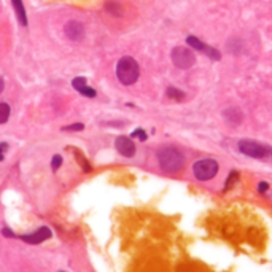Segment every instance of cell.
Returning <instances> with one entry per match:
<instances>
[{"label": "cell", "instance_id": "cell-1", "mask_svg": "<svg viewBox=\"0 0 272 272\" xmlns=\"http://www.w3.org/2000/svg\"><path fill=\"white\" fill-rule=\"evenodd\" d=\"M158 161H160L161 169L166 172H178L185 166V156L175 146H162L158 152Z\"/></svg>", "mask_w": 272, "mask_h": 272}, {"label": "cell", "instance_id": "cell-2", "mask_svg": "<svg viewBox=\"0 0 272 272\" xmlns=\"http://www.w3.org/2000/svg\"><path fill=\"white\" fill-rule=\"evenodd\" d=\"M138 74H140V70H138V64L136 59L124 56L118 60L116 76L122 84H126V86L134 84L138 80Z\"/></svg>", "mask_w": 272, "mask_h": 272}, {"label": "cell", "instance_id": "cell-3", "mask_svg": "<svg viewBox=\"0 0 272 272\" xmlns=\"http://www.w3.org/2000/svg\"><path fill=\"white\" fill-rule=\"evenodd\" d=\"M239 150L244 154H247L250 158H258V160L272 156V148L270 146H266V145L258 144V142H253V140H240Z\"/></svg>", "mask_w": 272, "mask_h": 272}, {"label": "cell", "instance_id": "cell-4", "mask_svg": "<svg viewBox=\"0 0 272 272\" xmlns=\"http://www.w3.org/2000/svg\"><path fill=\"white\" fill-rule=\"evenodd\" d=\"M194 177L200 182H206L214 178L218 172V162L215 160H200L192 166Z\"/></svg>", "mask_w": 272, "mask_h": 272}, {"label": "cell", "instance_id": "cell-5", "mask_svg": "<svg viewBox=\"0 0 272 272\" xmlns=\"http://www.w3.org/2000/svg\"><path fill=\"white\" fill-rule=\"evenodd\" d=\"M172 62L177 66L178 68H190L194 66L196 62V58H194V52L188 48H183V46H177L174 48L172 51Z\"/></svg>", "mask_w": 272, "mask_h": 272}, {"label": "cell", "instance_id": "cell-6", "mask_svg": "<svg viewBox=\"0 0 272 272\" xmlns=\"http://www.w3.org/2000/svg\"><path fill=\"white\" fill-rule=\"evenodd\" d=\"M186 42H188V45H190L191 48H194V50H198V51H200V52H204V54H207L210 59L218 60V59L222 58V56H220V52H218L215 48L206 45V43H202L198 37H192V35H190V37L186 38Z\"/></svg>", "mask_w": 272, "mask_h": 272}, {"label": "cell", "instance_id": "cell-7", "mask_svg": "<svg viewBox=\"0 0 272 272\" xmlns=\"http://www.w3.org/2000/svg\"><path fill=\"white\" fill-rule=\"evenodd\" d=\"M20 238L28 244H42V242H45L51 238V231L48 230V228H40V230H37L32 234L20 236Z\"/></svg>", "mask_w": 272, "mask_h": 272}, {"label": "cell", "instance_id": "cell-8", "mask_svg": "<svg viewBox=\"0 0 272 272\" xmlns=\"http://www.w3.org/2000/svg\"><path fill=\"white\" fill-rule=\"evenodd\" d=\"M66 35L70 38V40H82L84 37V28L82 22L78 21H68L66 24Z\"/></svg>", "mask_w": 272, "mask_h": 272}, {"label": "cell", "instance_id": "cell-9", "mask_svg": "<svg viewBox=\"0 0 272 272\" xmlns=\"http://www.w3.org/2000/svg\"><path fill=\"white\" fill-rule=\"evenodd\" d=\"M115 145H116V150L122 156L130 158V156H134V153H136V145H134V142L129 137H118Z\"/></svg>", "mask_w": 272, "mask_h": 272}, {"label": "cell", "instance_id": "cell-10", "mask_svg": "<svg viewBox=\"0 0 272 272\" xmlns=\"http://www.w3.org/2000/svg\"><path fill=\"white\" fill-rule=\"evenodd\" d=\"M72 84H74V88H75V90H76L78 92L83 94V96H86V98H96V91L92 90V88L86 86V78H84V76H78V78H75V80L72 82Z\"/></svg>", "mask_w": 272, "mask_h": 272}, {"label": "cell", "instance_id": "cell-11", "mask_svg": "<svg viewBox=\"0 0 272 272\" xmlns=\"http://www.w3.org/2000/svg\"><path fill=\"white\" fill-rule=\"evenodd\" d=\"M12 2H13V8L16 12V16H18V21H20V24L22 26V28H26V26H28V16H26L22 0H12Z\"/></svg>", "mask_w": 272, "mask_h": 272}, {"label": "cell", "instance_id": "cell-12", "mask_svg": "<svg viewBox=\"0 0 272 272\" xmlns=\"http://www.w3.org/2000/svg\"><path fill=\"white\" fill-rule=\"evenodd\" d=\"M224 118L226 121L230 122V124H239V122L242 121V112L239 108H230V110H226L224 112Z\"/></svg>", "mask_w": 272, "mask_h": 272}, {"label": "cell", "instance_id": "cell-13", "mask_svg": "<svg viewBox=\"0 0 272 272\" xmlns=\"http://www.w3.org/2000/svg\"><path fill=\"white\" fill-rule=\"evenodd\" d=\"M8 118H10V105L5 102H0V124L6 122Z\"/></svg>", "mask_w": 272, "mask_h": 272}, {"label": "cell", "instance_id": "cell-14", "mask_svg": "<svg viewBox=\"0 0 272 272\" xmlns=\"http://www.w3.org/2000/svg\"><path fill=\"white\" fill-rule=\"evenodd\" d=\"M168 98L169 99H174V100H182L185 99V92H182L177 88H168Z\"/></svg>", "mask_w": 272, "mask_h": 272}, {"label": "cell", "instance_id": "cell-15", "mask_svg": "<svg viewBox=\"0 0 272 272\" xmlns=\"http://www.w3.org/2000/svg\"><path fill=\"white\" fill-rule=\"evenodd\" d=\"M105 10H107L108 13H112V14H115V16L121 14V6L116 2H113V0H110V2L105 4Z\"/></svg>", "mask_w": 272, "mask_h": 272}, {"label": "cell", "instance_id": "cell-16", "mask_svg": "<svg viewBox=\"0 0 272 272\" xmlns=\"http://www.w3.org/2000/svg\"><path fill=\"white\" fill-rule=\"evenodd\" d=\"M239 180V172L238 170H232L231 174H230V177H228V180H226V186H224V191H228L230 188H232L234 186V183Z\"/></svg>", "mask_w": 272, "mask_h": 272}, {"label": "cell", "instance_id": "cell-17", "mask_svg": "<svg viewBox=\"0 0 272 272\" xmlns=\"http://www.w3.org/2000/svg\"><path fill=\"white\" fill-rule=\"evenodd\" d=\"M60 164H62V158H60L59 154H56L54 158H52V161H51V168L52 170H58L60 168Z\"/></svg>", "mask_w": 272, "mask_h": 272}, {"label": "cell", "instance_id": "cell-18", "mask_svg": "<svg viewBox=\"0 0 272 272\" xmlns=\"http://www.w3.org/2000/svg\"><path fill=\"white\" fill-rule=\"evenodd\" d=\"M132 137H138L140 140H145L146 138V134L144 132L142 129H137V130H134V134H132Z\"/></svg>", "mask_w": 272, "mask_h": 272}, {"label": "cell", "instance_id": "cell-19", "mask_svg": "<svg viewBox=\"0 0 272 272\" xmlns=\"http://www.w3.org/2000/svg\"><path fill=\"white\" fill-rule=\"evenodd\" d=\"M84 126L82 124V122H80V124H72V126H66L64 128V130H82Z\"/></svg>", "mask_w": 272, "mask_h": 272}, {"label": "cell", "instance_id": "cell-20", "mask_svg": "<svg viewBox=\"0 0 272 272\" xmlns=\"http://www.w3.org/2000/svg\"><path fill=\"white\" fill-rule=\"evenodd\" d=\"M268 188H269V185H268V183H266V182H261V183H260V186H258L260 192H264V191H266Z\"/></svg>", "mask_w": 272, "mask_h": 272}, {"label": "cell", "instance_id": "cell-21", "mask_svg": "<svg viewBox=\"0 0 272 272\" xmlns=\"http://www.w3.org/2000/svg\"><path fill=\"white\" fill-rule=\"evenodd\" d=\"M6 144H2V145H0V161H2L4 160V154H2V152H5L6 150Z\"/></svg>", "mask_w": 272, "mask_h": 272}, {"label": "cell", "instance_id": "cell-22", "mask_svg": "<svg viewBox=\"0 0 272 272\" xmlns=\"http://www.w3.org/2000/svg\"><path fill=\"white\" fill-rule=\"evenodd\" d=\"M4 86H5V84H4V78H2V76H0V92H2V91H4Z\"/></svg>", "mask_w": 272, "mask_h": 272}]
</instances>
